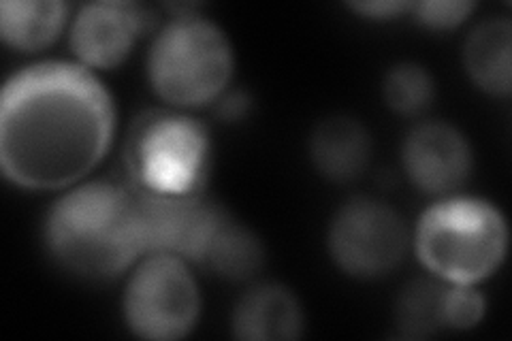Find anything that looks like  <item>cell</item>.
<instances>
[{
    "mask_svg": "<svg viewBox=\"0 0 512 341\" xmlns=\"http://www.w3.org/2000/svg\"><path fill=\"white\" fill-rule=\"evenodd\" d=\"M444 282L429 278L414 280L404 288L395 305L397 331L406 339H431L444 331L442 318Z\"/></svg>",
    "mask_w": 512,
    "mask_h": 341,
    "instance_id": "16",
    "label": "cell"
},
{
    "mask_svg": "<svg viewBox=\"0 0 512 341\" xmlns=\"http://www.w3.org/2000/svg\"><path fill=\"white\" fill-rule=\"evenodd\" d=\"M461 62L472 86L493 99L512 92V22L495 15L478 22L463 41Z\"/></svg>",
    "mask_w": 512,
    "mask_h": 341,
    "instance_id": "12",
    "label": "cell"
},
{
    "mask_svg": "<svg viewBox=\"0 0 512 341\" xmlns=\"http://www.w3.org/2000/svg\"><path fill=\"white\" fill-rule=\"evenodd\" d=\"M306 333V312L295 292L278 282L252 284L231 312V335L242 341H295Z\"/></svg>",
    "mask_w": 512,
    "mask_h": 341,
    "instance_id": "10",
    "label": "cell"
},
{
    "mask_svg": "<svg viewBox=\"0 0 512 341\" xmlns=\"http://www.w3.org/2000/svg\"><path fill=\"white\" fill-rule=\"evenodd\" d=\"M146 75L156 99L171 111L218 105L235 77V47L214 20L190 9L175 13L156 30Z\"/></svg>",
    "mask_w": 512,
    "mask_h": 341,
    "instance_id": "4",
    "label": "cell"
},
{
    "mask_svg": "<svg viewBox=\"0 0 512 341\" xmlns=\"http://www.w3.org/2000/svg\"><path fill=\"white\" fill-rule=\"evenodd\" d=\"M156 15L131 0H94L75 11L69 47L77 64L90 71H114L133 54L139 39L156 26Z\"/></svg>",
    "mask_w": 512,
    "mask_h": 341,
    "instance_id": "8",
    "label": "cell"
},
{
    "mask_svg": "<svg viewBox=\"0 0 512 341\" xmlns=\"http://www.w3.org/2000/svg\"><path fill=\"white\" fill-rule=\"evenodd\" d=\"M402 169L408 182L427 197L457 194L474 171L472 143L446 120H419L402 141Z\"/></svg>",
    "mask_w": 512,
    "mask_h": 341,
    "instance_id": "9",
    "label": "cell"
},
{
    "mask_svg": "<svg viewBox=\"0 0 512 341\" xmlns=\"http://www.w3.org/2000/svg\"><path fill=\"white\" fill-rule=\"evenodd\" d=\"M265 265V246L250 226L229 211L220 220L199 269L229 282H250Z\"/></svg>",
    "mask_w": 512,
    "mask_h": 341,
    "instance_id": "14",
    "label": "cell"
},
{
    "mask_svg": "<svg viewBox=\"0 0 512 341\" xmlns=\"http://www.w3.org/2000/svg\"><path fill=\"white\" fill-rule=\"evenodd\" d=\"M382 99L395 116L421 120L436 101V79L421 62L402 60L384 73Z\"/></svg>",
    "mask_w": 512,
    "mask_h": 341,
    "instance_id": "15",
    "label": "cell"
},
{
    "mask_svg": "<svg viewBox=\"0 0 512 341\" xmlns=\"http://www.w3.org/2000/svg\"><path fill=\"white\" fill-rule=\"evenodd\" d=\"M410 5V0H365V3H346V7L352 13L376 22L402 18L404 13H410Z\"/></svg>",
    "mask_w": 512,
    "mask_h": 341,
    "instance_id": "19",
    "label": "cell"
},
{
    "mask_svg": "<svg viewBox=\"0 0 512 341\" xmlns=\"http://www.w3.org/2000/svg\"><path fill=\"white\" fill-rule=\"evenodd\" d=\"M374 141L367 126L338 113L320 120L310 133L308 154L320 177L331 184H352L372 162Z\"/></svg>",
    "mask_w": 512,
    "mask_h": 341,
    "instance_id": "11",
    "label": "cell"
},
{
    "mask_svg": "<svg viewBox=\"0 0 512 341\" xmlns=\"http://www.w3.org/2000/svg\"><path fill=\"white\" fill-rule=\"evenodd\" d=\"M510 231L502 209L472 194L440 197L416 220L412 252L440 282L480 286L506 261Z\"/></svg>",
    "mask_w": 512,
    "mask_h": 341,
    "instance_id": "3",
    "label": "cell"
},
{
    "mask_svg": "<svg viewBox=\"0 0 512 341\" xmlns=\"http://www.w3.org/2000/svg\"><path fill=\"white\" fill-rule=\"evenodd\" d=\"M43 246L50 261L79 282L118 280L148 256L139 192L105 180L60 192L43 220Z\"/></svg>",
    "mask_w": 512,
    "mask_h": 341,
    "instance_id": "2",
    "label": "cell"
},
{
    "mask_svg": "<svg viewBox=\"0 0 512 341\" xmlns=\"http://www.w3.org/2000/svg\"><path fill=\"white\" fill-rule=\"evenodd\" d=\"M203 297L197 275L178 256L148 254L128 271L122 320L146 341H180L199 327Z\"/></svg>",
    "mask_w": 512,
    "mask_h": 341,
    "instance_id": "5",
    "label": "cell"
},
{
    "mask_svg": "<svg viewBox=\"0 0 512 341\" xmlns=\"http://www.w3.org/2000/svg\"><path fill=\"white\" fill-rule=\"evenodd\" d=\"M207 154V131L180 111L139 118L126 145L133 186L146 192H197Z\"/></svg>",
    "mask_w": 512,
    "mask_h": 341,
    "instance_id": "6",
    "label": "cell"
},
{
    "mask_svg": "<svg viewBox=\"0 0 512 341\" xmlns=\"http://www.w3.org/2000/svg\"><path fill=\"white\" fill-rule=\"evenodd\" d=\"M412 246V231L395 207L372 197L348 199L327 226L331 263L359 282L389 278L402 267Z\"/></svg>",
    "mask_w": 512,
    "mask_h": 341,
    "instance_id": "7",
    "label": "cell"
},
{
    "mask_svg": "<svg viewBox=\"0 0 512 341\" xmlns=\"http://www.w3.org/2000/svg\"><path fill=\"white\" fill-rule=\"evenodd\" d=\"M476 11L472 0H421L410 5V15L414 22L431 32H448L459 28L470 20Z\"/></svg>",
    "mask_w": 512,
    "mask_h": 341,
    "instance_id": "18",
    "label": "cell"
},
{
    "mask_svg": "<svg viewBox=\"0 0 512 341\" xmlns=\"http://www.w3.org/2000/svg\"><path fill=\"white\" fill-rule=\"evenodd\" d=\"M116 103L94 71L45 60L15 71L0 94V167L28 192H64L107 158Z\"/></svg>",
    "mask_w": 512,
    "mask_h": 341,
    "instance_id": "1",
    "label": "cell"
},
{
    "mask_svg": "<svg viewBox=\"0 0 512 341\" xmlns=\"http://www.w3.org/2000/svg\"><path fill=\"white\" fill-rule=\"evenodd\" d=\"M71 7L64 0H3L0 37L22 54H39L52 47L71 24Z\"/></svg>",
    "mask_w": 512,
    "mask_h": 341,
    "instance_id": "13",
    "label": "cell"
},
{
    "mask_svg": "<svg viewBox=\"0 0 512 341\" xmlns=\"http://www.w3.org/2000/svg\"><path fill=\"white\" fill-rule=\"evenodd\" d=\"M487 316V299L478 286L446 284L442 297V318L446 333H466L483 324Z\"/></svg>",
    "mask_w": 512,
    "mask_h": 341,
    "instance_id": "17",
    "label": "cell"
}]
</instances>
